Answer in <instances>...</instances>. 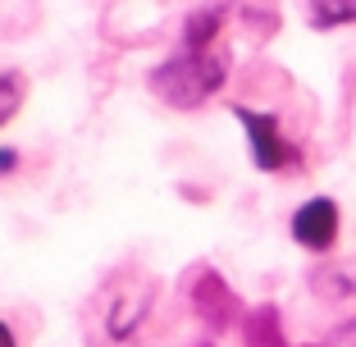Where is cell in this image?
Segmentation results:
<instances>
[{
  "label": "cell",
  "mask_w": 356,
  "mask_h": 347,
  "mask_svg": "<svg viewBox=\"0 0 356 347\" xmlns=\"http://www.w3.org/2000/svg\"><path fill=\"white\" fill-rule=\"evenodd\" d=\"M229 69L233 60L224 46H215V51H174L169 60H160L151 69L147 87L151 96H160L174 110H201L215 92H224Z\"/></svg>",
  "instance_id": "obj_1"
},
{
  "label": "cell",
  "mask_w": 356,
  "mask_h": 347,
  "mask_svg": "<svg viewBox=\"0 0 356 347\" xmlns=\"http://www.w3.org/2000/svg\"><path fill=\"white\" fill-rule=\"evenodd\" d=\"M233 119L242 124V133H247V156H252V165L261 169V174H283V169H297L302 165V147L297 142H288V133H283L279 115H270V110H252V106H229Z\"/></svg>",
  "instance_id": "obj_2"
},
{
  "label": "cell",
  "mask_w": 356,
  "mask_h": 347,
  "mask_svg": "<svg viewBox=\"0 0 356 347\" xmlns=\"http://www.w3.org/2000/svg\"><path fill=\"white\" fill-rule=\"evenodd\" d=\"M183 288H188L192 316H197L206 329H215V334L233 329L242 316H247L242 302H238V293L229 288V279H224L215 265H192V270L183 274Z\"/></svg>",
  "instance_id": "obj_3"
},
{
  "label": "cell",
  "mask_w": 356,
  "mask_h": 347,
  "mask_svg": "<svg viewBox=\"0 0 356 347\" xmlns=\"http://www.w3.org/2000/svg\"><path fill=\"white\" fill-rule=\"evenodd\" d=\"M288 233L302 252L311 256H329L338 247V233H343V211H338L334 197H306L302 206L288 220Z\"/></svg>",
  "instance_id": "obj_4"
},
{
  "label": "cell",
  "mask_w": 356,
  "mask_h": 347,
  "mask_svg": "<svg viewBox=\"0 0 356 347\" xmlns=\"http://www.w3.org/2000/svg\"><path fill=\"white\" fill-rule=\"evenodd\" d=\"M151 311V288H115L110 302H105V338H115V343H128V338L142 329Z\"/></svg>",
  "instance_id": "obj_5"
},
{
  "label": "cell",
  "mask_w": 356,
  "mask_h": 347,
  "mask_svg": "<svg viewBox=\"0 0 356 347\" xmlns=\"http://www.w3.org/2000/svg\"><path fill=\"white\" fill-rule=\"evenodd\" d=\"M224 19H229L224 5H197V10H188V19L178 28V51H215Z\"/></svg>",
  "instance_id": "obj_6"
},
{
  "label": "cell",
  "mask_w": 356,
  "mask_h": 347,
  "mask_svg": "<svg viewBox=\"0 0 356 347\" xmlns=\"http://www.w3.org/2000/svg\"><path fill=\"white\" fill-rule=\"evenodd\" d=\"M242 347H293L274 302H261L242 316Z\"/></svg>",
  "instance_id": "obj_7"
},
{
  "label": "cell",
  "mask_w": 356,
  "mask_h": 347,
  "mask_svg": "<svg viewBox=\"0 0 356 347\" xmlns=\"http://www.w3.org/2000/svg\"><path fill=\"white\" fill-rule=\"evenodd\" d=\"M306 23H311L315 32H334V28H347V23H356V0H325V5H306Z\"/></svg>",
  "instance_id": "obj_8"
},
{
  "label": "cell",
  "mask_w": 356,
  "mask_h": 347,
  "mask_svg": "<svg viewBox=\"0 0 356 347\" xmlns=\"http://www.w3.org/2000/svg\"><path fill=\"white\" fill-rule=\"evenodd\" d=\"M28 101V74L23 69H0V128L10 124Z\"/></svg>",
  "instance_id": "obj_9"
},
{
  "label": "cell",
  "mask_w": 356,
  "mask_h": 347,
  "mask_svg": "<svg viewBox=\"0 0 356 347\" xmlns=\"http://www.w3.org/2000/svg\"><path fill=\"white\" fill-rule=\"evenodd\" d=\"M311 284H315V293L329 297V302H347V297H356V274L352 270H325V274H315Z\"/></svg>",
  "instance_id": "obj_10"
},
{
  "label": "cell",
  "mask_w": 356,
  "mask_h": 347,
  "mask_svg": "<svg viewBox=\"0 0 356 347\" xmlns=\"http://www.w3.org/2000/svg\"><path fill=\"white\" fill-rule=\"evenodd\" d=\"M19 165H23V156L14 147H0V179H14L19 174Z\"/></svg>",
  "instance_id": "obj_11"
},
{
  "label": "cell",
  "mask_w": 356,
  "mask_h": 347,
  "mask_svg": "<svg viewBox=\"0 0 356 347\" xmlns=\"http://www.w3.org/2000/svg\"><path fill=\"white\" fill-rule=\"evenodd\" d=\"M0 347H19V338H14V329H10L5 316H0Z\"/></svg>",
  "instance_id": "obj_12"
},
{
  "label": "cell",
  "mask_w": 356,
  "mask_h": 347,
  "mask_svg": "<svg viewBox=\"0 0 356 347\" xmlns=\"http://www.w3.org/2000/svg\"><path fill=\"white\" fill-rule=\"evenodd\" d=\"M338 334H343V338H347V343H352V347H356V320H347V325H343V329H338Z\"/></svg>",
  "instance_id": "obj_13"
},
{
  "label": "cell",
  "mask_w": 356,
  "mask_h": 347,
  "mask_svg": "<svg viewBox=\"0 0 356 347\" xmlns=\"http://www.w3.org/2000/svg\"><path fill=\"white\" fill-rule=\"evenodd\" d=\"M197 347H215V343H197Z\"/></svg>",
  "instance_id": "obj_14"
},
{
  "label": "cell",
  "mask_w": 356,
  "mask_h": 347,
  "mask_svg": "<svg viewBox=\"0 0 356 347\" xmlns=\"http://www.w3.org/2000/svg\"><path fill=\"white\" fill-rule=\"evenodd\" d=\"M302 347H320V343H302Z\"/></svg>",
  "instance_id": "obj_15"
}]
</instances>
